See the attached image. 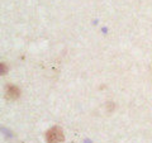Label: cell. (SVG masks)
Instances as JSON below:
<instances>
[{
    "mask_svg": "<svg viewBox=\"0 0 152 143\" xmlns=\"http://www.w3.org/2000/svg\"><path fill=\"white\" fill-rule=\"evenodd\" d=\"M46 139L48 143H58L64 141V133L62 129L58 127H53L46 133Z\"/></svg>",
    "mask_w": 152,
    "mask_h": 143,
    "instance_id": "obj_1",
    "label": "cell"
},
{
    "mask_svg": "<svg viewBox=\"0 0 152 143\" xmlns=\"http://www.w3.org/2000/svg\"><path fill=\"white\" fill-rule=\"evenodd\" d=\"M19 96V89L14 85H10V86L7 88V98L8 99H12V100H15Z\"/></svg>",
    "mask_w": 152,
    "mask_h": 143,
    "instance_id": "obj_2",
    "label": "cell"
}]
</instances>
